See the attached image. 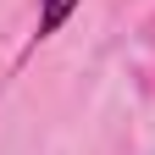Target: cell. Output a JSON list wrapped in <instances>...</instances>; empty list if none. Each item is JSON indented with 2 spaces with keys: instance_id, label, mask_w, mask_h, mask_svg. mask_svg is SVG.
<instances>
[{
  "instance_id": "cell-1",
  "label": "cell",
  "mask_w": 155,
  "mask_h": 155,
  "mask_svg": "<svg viewBox=\"0 0 155 155\" xmlns=\"http://www.w3.org/2000/svg\"><path fill=\"white\" fill-rule=\"evenodd\" d=\"M72 11H78V0H39V39H50Z\"/></svg>"
}]
</instances>
